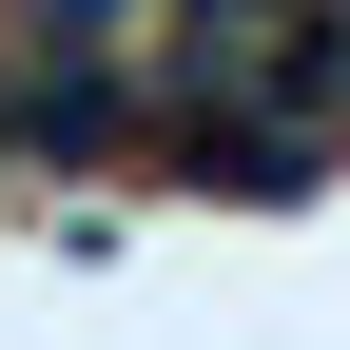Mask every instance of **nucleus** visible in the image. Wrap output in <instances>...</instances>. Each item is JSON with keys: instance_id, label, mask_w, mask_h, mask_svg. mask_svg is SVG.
Masks as SVG:
<instances>
[{"instance_id": "f257e3e1", "label": "nucleus", "mask_w": 350, "mask_h": 350, "mask_svg": "<svg viewBox=\"0 0 350 350\" xmlns=\"http://www.w3.org/2000/svg\"><path fill=\"white\" fill-rule=\"evenodd\" d=\"M331 117H350V0H331Z\"/></svg>"}]
</instances>
